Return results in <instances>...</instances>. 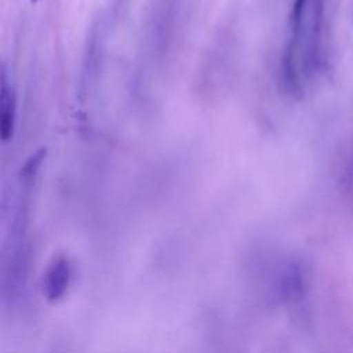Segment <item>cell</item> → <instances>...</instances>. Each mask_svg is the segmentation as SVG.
<instances>
[{
    "label": "cell",
    "instance_id": "obj_1",
    "mask_svg": "<svg viewBox=\"0 0 353 353\" xmlns=\"http://www.w3.org/2000/svg\"><path fill=\"white\" fill-rule=\"evenodd\" d=\"M323 0H294L281 57V81L290 95L303 94V81L321 66Z\"/></svg>",
    "mask_w": 353,
    "mask_h": 353
},
{
    "label": "cell",
    "instance_id": "obj_2",
    "mask_svg": "<svg viewBox=\"0 0 353 353\" xmlns=\"http://www.w3.org/2000/svg\"><path fill=\"white\" fill-rule=\"evenodd\" d=\"M15 128V94L6 66L0 74V137L6 143L12 139Z\"/></svg>",
    "mask_w": 353,
    "mask_h": 353
},
{
    "label": "cell",
    "instance_id": "obj_3",
    "mask_svg": "<svg viewBox=\"0 0 353 353\" xmlns=\"http://www.w3.org/2000/svg\"><path fill=\"white\" fill-rule=\"evenodd\" d=\"M32 1H33V3H36V1H39V0H32Z\"/></svg>",
    "mask_w": 353,
    "mask_h": 353
}]
</instances>
